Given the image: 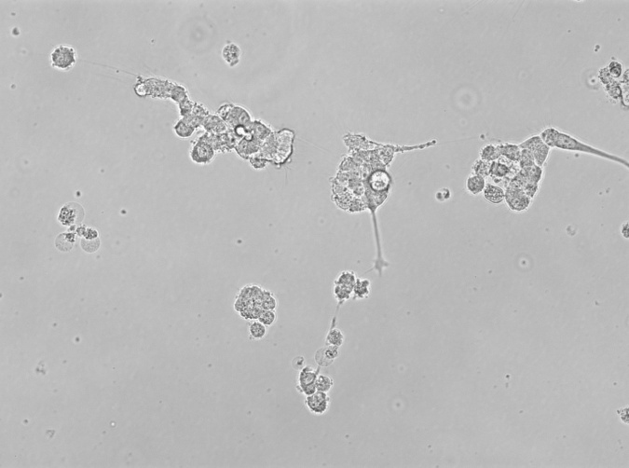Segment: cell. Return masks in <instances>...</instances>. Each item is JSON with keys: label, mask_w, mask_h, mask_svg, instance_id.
<instances>
[{"label": "cell", "mask_w": 629, "mask_h": 468, "mask_svg": "<svg viewBox=\"0 0 629 468\" xmlns=\"http://www.w3.org/2000/svg\"><path fill=\"white\" fill-rule=\"evenodd\" d=\"M540 136L545 145L549 148H557L568 152H578L583 154L592 155L598 158L604 160H610L615 162L619 165H622L625 169H628V160L624 158L619 157L617 155L611 154L610 152L604 151L602 149L595 148L591 145L581 141L577 137L565 133L561 130L557 129L553 126H548L544 128L541 133Z\"/></svg>", "instance_id": "1"}, {"label": "cell", "mask_w": 629, "mask_h": 468, "mask_svg": "<svg viewBox=\"0 0 629 468\" xmlns=\"http://www.w3.org/2000/svg\"><path fill=\"white\" fill-rule=\"evenodd\" d=\"M216 114L226 123L228 129L236 127H249L254 121L250 112L243 105L225 103L219 106Z\"/></svg>", "instance_id": "2"}, {"label": "cell", "mask_w": 629, "mask_h": 468, "mask_svg": "<svg viewBox=\"0 0 629 468\" xmlns=\"http://www.w3.org/2000/svg\"><path fill=\"white\" fill-rule=\"evenodd\" d=\"M78 62V53L73 46L68 44L57 45L49 54L51 68L60 71H69Z\"/></svg>", "instance_id": "3"}, {"label": "cell", "mask_w": 629, "mask_h": 468, "mask_svg": "<svg viewBox=\"0 0 629 468\" xmlns=\"http://www.w3.org/2000/svg\"><path fill=\"white\" fill-rule=\"evenodd\" d=\"M504 192V202L508 209L513 213H525L531 207L532 199L529 197L522 189L508 186Z\"/></svg>", "instance_id": "4"}, {"label": "cell", "mask_w": 629, "mask_h": 468, "mask_svg": "<svg viewBox=\"0 0 629 468\" xmlns=\"http://www.w3.org/2000/svg\"><path fill=\"white\" fill-rule=\"evenodd\" d=\"M216 152L214 148L204 140L198 137L194 141L191 142V148L190 150V160L196 164L207 165L214 160Z\"/></svg>", "instance_id": "5"}, {"label": "cell", "mask_w": 629, "mask_h": 468, "mask_svg": "<svg viewBox=\"0 0 629 468\" xmlns=\"http://www.w3.org/2000/svg\"><path fill=\"white\" fill-rule=\"evenodd\" d=\"M319 371L320 370H314L313 368L310 366H305L302 370H300L298 385H297V389L300 393L305 394L307 396L317 391L316 386H315V382L319 375Z\"/></svg>", "instance_id": "6"}, {"label": "cell", "mask_w": 629, "mask_h": 468, "mask_svg": "<svg viewBox=\"0 0 629 468\" xmlns=\"http://www.w3.org/2000/svg\"><path fill=\"white\" fill-rule=\"evenodd\" d=\"M304 402L310 413L315 415H323L329 410L331 399L327 393L316 391L312 394L307 395Z\"/></svg>", "instance_id": "7"}, {"label": "cell", "mask_w": 629, "mask_h": 468, "mask_svg": "<svg viewBox=\"0 0 629 468\" xmlns=\"http://www.w3.org/2000/svg\"><path fill=\"white\" fill-rule=\"evenodd\" d=\"M84 216V209L80 203H66L58 215V221L64 226H72L80 221Z\"/></svg>", "instance_id": "8"}, {"label": "cell", "mask_w": 629, "mask_h": 468, "mask_svg": "<svg viewBox=\"0 0 629 468\" xmlns=\"http://www.w3.org/2000/svg\"><path fill=\"white\" fill-rule=\"evenodd\" d=\"M263 143L264 142L253 137L249 133L247 136L239 141L235 149L241 158L249 160L251 157L259 153L262 148Z\"/></svg>", "instance_id": "9"}, {"label": "cell", "mask_w": 629, "mask_h": 468, "mask_svg": "<svg viewBox=\"0 0 629 468\" xmlns=\"http://www.w3.org/2000/svg\"><path fill=\"white\" fill-rule=\"evenodd\" d=\"M222 59L230 68L237 67L242 59V49L238 44L226 41L221 51Z\"/></svg>", "instance_id": "10"}, {"label": "cell", "mask_w": 629, "mask_h": 468, "mask_svg": "<svg viewBox=\"0 0 629 468\" xmlns=\"http://www.w3.org/2000/svg\"><path fill=\"white\" fill-rule=\"evenodd\" d=\"M202 128L205 130L206 133L214 134V135L224 134L228 130L226 123L217 114H210L209 116L205 118L203 121Z\"/></svg>", "instance_id": "11"}, {"label": "cell", "mask_w": 629, "mask_h": 468, "mask_svg": "<svg viewBox=\"0 0 629 468\" xmlns=\"http://www.w3.org/2000/svg\"><path fill=\"white\" fill-rule=\"evenodd\" d=\"M482 193L484 199L490 204L500 205L504 202L505 192L500 186L487 183Z\"/></svg>", "instance_id": "12"}, {"label": "cell", "mask_w": 629, "mask_h": 468, "mask_svg": "<svg viewBox=\"0 0 629 468\" xmlns=\"http://www.w3.org/2000/svg\"><path fill=\"white\" fill-rule=\"evenodd\" d=\"M251 136L260 141L265 142L269 136L273 135L272 128L269 124H265L261 120H254L248 127Z\"/></svg>", "instance_id": "13"}, {"label": "cell", "mask_w": 629, "mask_h": 468, "mask_svg": "<svg viewBox=\"0 0 629 468\" xmlns=\"http://www.w3.org/2000/svg\"><path fill=\"white\" fill-rule=\"evenodd\" d=\"M501 158L513 163H518L521 154V148L519 144L513 143H501L497 145Z\"/></svg>", "instance_id": "14"}, {"label": "cell", "mask_w": 629, "mask_h": 468, "mask_svg": "<svg viewBox=\"0 0 629 468\" xmlns=\"http://www.w3.org/2000/svg\"><path fill=\"white\" fill-rule=\"evenodd\" d=\"M486 185H487L486 179L482 177L473 174V173H471L465 180V190L473 196H477L481 194Z\"/></svg>", "instance_id": "15"}, {"label": "cell", "mask_w": 629, "mask_h": 468, "mask_svg": "<svg viewBox=\"0 0 629 468\" xmlns=\"http://www.w3.org/2000/svg\"><path fill=\"white\" fill-rule=\"evenodd\" d=\"M371 282L367 278H357L353 289V300L362 301L370 296Z\"/></svg>", "instance_id": "16"}, {"label": "cell", "mask_w": 629, "mask_h": 468, "mask_svg": "<svg viewBox=\"0 0 629 468\" xmlns=\"http://www.w3.org/2000/svg\"><path fill=\"white\" fill-rule=\"evenodd\" d=\"M512 171H513V167L507 164L506 162H504L503 160L501 161L499 159V160L490 162L489 177L493 178L495 180L505 179L512 172Z\"/></svg>", "instance_id": "17"}, {"label": "cell", "mask_w": 629, "mask_h": 468, "mask_svg": "<svg viewBox=\"0 0 629 468\" xmlns=\"http://www.w3.org/2000/svg\"><path fill=\"white\" fill-rule=\"evenodd\" d=\"M174 133L175 135L178 136V138L181 139H188L194 135L196 129L190 124L188 123L183 118H180L178 122L175 124L174 127Z\"/></svg>", "instance_id": "18"}, {"label": "cell", "mask_w": 629, "mask_h": 468, "mask_svg": "<svg viewBox=\"0 0 629 468\" xmlns=\"http://www.w3.org/2000/svg\"><path fill=\"white\" fill-rule=\"evenodd\" d=\"M520 176L523 177V179L533 182L536 184H540L541 181L544 179V167L538 166V165H533L530 168H526V169H520Z\"/></svg>", "instance_id": "19"}, {"label": "cell", "mask_w": 629, "mask_h": 468, "mask_svg": "<svg viewBox=\"0 0 629 468\" xmlns=\"http://www.w3.org/2000/svg\"><path fill=\"white\" fill-rule=\"evenodd\" d=\"M605 93L607 94V97L609 100H611V103L616 104V103H621L622 98H623V93H622V88L620 85L619 80H612L610 83L604 85Z\"/></svg>", "instance_id": "20"}, {"label": "cell", "mask_w": 629, "mask_h": 468, "mask_svg": "<svg viewBox=\"0 0 629 468\" xmlns=\"http://www.w3.org/2000/svg\"><path fill=\"white\" fill-rule=\"evenodd\" d=\"M248 333L252 340H261L268 334V327L258 320L252 321L248 326Z\"/></svg>", "instance_id": "21"}, {"label": "cell", "mask_w": 629, "mask_h": 468, "mask_svg": "<svg viewBox=\"0 0 629 468\" xmlns=\"http://www.w3.org/2000/svg\"><path fill=\"white\" fill-rule=\"evenodd\" d=\"M551 149L547 145H545L544 143L541 144L534 151H532V153L534 158L535 164L540 167H544L545 163L547 162V160L549 159L550 153H551Z\"/></svg>", "instance_id": "22"}, {"label": "cell", "mask_w": 629, "mask_h": 468, "mask_svg": "<svg viewBox=\"0 0 629 468\" xmlns=\"http://www.w3.org/2000/svg\"><path fill=\"white\" fill-rule=\"evenodd\" d=\"M479 157L481 160H485V161L492 162L495 160H499L501 158V155H500L497 145L488 144L479 150Z\"/></svg>", "instance_id": "23"}, {"label": "cell", "mask_w": 629, "mask_h": 468, "mask_svg": "<svg viewBox=\"0 0 629 468\" xmlns=\"http://www.w3.org/2000/svg\"><path fill=\"white\" fill-rule=\"evenodd\" d=\"M356 280H357V276L354 271H342L337 275L336 280L334 281V284H338V285L346 286L351 289H354Z\"/></svg>", "instance_id": "24"}, {"label": "cell", "mask_w": 629, "mask_h": 468, "mask_svg": "<svg viewBox=\"0 0 629 468\" xmlns=\"http://www.w3.org/2000/svg\"><path fill=\"white\" fill-rule=\"evenodd\" d=\"M344 334L342 333L341 330L339 328L333 327L329 330V332L326 335V344L332 345V346H336V347H341L344 343Z\"/></svg>", "instance_id": "25"}, {"label": "cell", "mask_w": 629, "mask_h": 468, "mask_svg": "<svg viewBox=\"0 0 629 468\" xmlns=\"http://www.w3.org/2000/svg\"><path fill=\"white\" fill-rule=\"evenodd\" d=\"M190 98L188 90L185 87L178 84V83H174V85L171 87V93H170V99L171 101L176 102L178 105L180 103H182L185 100Z\"/></svg>", "instance_id": "26"}, {"label": "cell", "mask_w": 629, "mask_h": 468, "mask_svg": "<svg viewBox=\"0 0 629 468\" xmlns=\"http://www.w3.org/2000/svg\"><path fill=\"white\" fill-rule=\"evenodd\" d=\"M333 293L336 302L339 304H343L344 302H348L349 300L353 298V289L338 284H334Z\"/></svg>", "instance_id": "27"}, {"label": "cell", "mask_w": 629, "mask_h": 468, "mask_svg": "<svg viewBox=\"0 0 629 468\" xmlns=\"http://www.w3.org/2000/svg\"><path fill=\"white\" fill-rule=\"evenodd\" d=\"M489 168H490V162L485 161L481 159H477L473 163L471 170H472L473 174H477L486 179L489 177Z\"/></svg>", "instance_id": "28"}, {"label": "cell", "mask_w": 629, "mask_h": 468, "mask_svg": "<svg viewBox=\"0 0 629 468\" xmlns=\"http://www.w3.org/2000/svg\"><path fill=\"white\" fill-rule=\"evenodd\" d=\"M606 68H607L609 74L611 75V78L615 80H619L621 79V77H622V75L623 73V70H624L622 62H620L618 59L613 58V57L611 58V61L609 62Z\"/></svg>", "instance_id": "29"}, {"label": "cell", "mask_w": 629, "mask_h": 468, "mask_svg": "<svg viewBox=\"0 0 629 468\" xmlns=\"http://www.w3.org/2000/svg\"><path fill=\"white\" fill-rule=\"evenodd\" d=\"M315 386L317 391L328 393L334 386V381L329 376L319 374L315 382Z\"/></svg>", "instance_id": "30"}, {"label": "cell", "mask_w": 629, "mask_h": 468, "mask_svg": "<svg viewBox=\"0 0 629 468\" xmlns=\"http://www.w3.org/2000/svg\"><path fill=\"white\" fill-rule=\"evenodd\" d=\"M543 143H544V141L542 140V138L540 137V136L535 135V136L528 137L527 139L520 143L519 145H520L521 149H527V150H530L531 152H532Z\"/></svg>", "instance_id": "31"}, {"label": "cell", "mask_w": 629, "mask_h": 468, "mask_svg": "<svg viewBox=\"0 0 629 468\" xmlns=\"http://www.w3.org/2000/svg\"><path fill=\"white\" fill-rule=\"evenodd\" d=\"M518 164L520 169H526V168H530L535 165V161H534V158L532 152L527 149H521V154H520V160Z\"/></svg>", "instance_id": "32"}, {"label": "cell", "mask_w": 629, "mask_h": 468, "mask_svg": "<svg viewBox=\"0 0 629 468\" xmlns=\"http://www.w3.org/2000/svg\"><path fill=\"white\" fill-rule=\"evenodd\" d=\"M257 320L261 322L266 327H271L277 321V314L275 311L271 310H263Z\"/></svg>", "instance_id": "33"}, {"label": "cell", "mask_w": 629, "mask_h": 468, "mask_svg": "<svg viewBox=\"0 0 629 468\" xmlns=\"http://www.w3.org/2000/svg\"><path fill=\"white\" fill-rule=\"evenodd\" d=\"M251 167L255 170H263L269 165V160L261 155L257 154L249 159Z\"/></svg>", "instance_id": "34"}, {"label": "cell", "mask_w": 629, "mask_h": 468, "mask_svg": "<svg viewBox=\"0 0 629 468\" xmlns=\"http://www.w3.org/2000/svg\"><path fill=\"white\" fill-rule=\"evenodd\" d=\"M194 104H195V102L191 101V100L189 98L187 99V100H185V101H183L182 103H180V104L178 105L179 114H180L181 118H187L189 117L190 115H191L192 110H193V107H194Z\"/></svg>", "instance_id": "35"}, {"label": "cell", "mask_w": 629, "mask_h": 468, "mask_svg": "<svg viewBox=\"0 0 629 468\" xmlns=\"http://www.w3.org/2000/svg\"><path fill=\"white\" fill-rule=\"evenodd\" d=\"M278 306V302L277 299L273 296V294L270 292L268 296L266 297L260 303V307L263 310H271L275 311Z\"/></svg>", "instance_id": "36"}, {"label": "cell", "mask_w": 629, "mask_h": 468, "mask_svg": "<svg viewBox=\"0 0 629 468\" xmlns=\"http://www.w3.org/2000/svg\"><path fill=\"white\" fill-rule=\"evenodd\" d=\"M209 115H210V112H209L207 107L205 105L202 104V103L195 102L193 110H192V113H191V116L205 119Z\"/></svg>", "instance_id": "37"}, {"label": "cell", "mask_w": 629, "mask_h": 468, "mask_svg": "<svg viewBox=\"0 0 629 468\" xmlns=\"http://www.w3.org/2000/svg\"><path fill=\"white\" fill-rule=\"evenodd\" d=\"M450 198H451V191L448 188L440 189L439 191L435 193V199L440 203H444L447 200H449Z\"/></svg>", "instance_id": "38"}, {"label": "cell", "mask_w": 629, "mask_h": 468, "mask_svg": "<svg viewBox=\"0 0 629 468\" xmlns=\"http://www.w3.org/2000/svg\"><path fill=\"white\" fill-rule=\"evenodd\" d=\"M362 210H364L363 207V203L360 200L358 199H353L352 202L350 203L348 211L350 213H359Z\"/></svg>", "instance_id": "39"}, {"label": "cell", "mask_w": 629, "mask_h": 468, "mask_svg": "<svg viewBox=\"0 0 629 468\" xmlns=\"http://www.w3.org/2000/svg\"><path fill=\"white\" fill-rule=\"evenodd\" d=\"M620 233H621V236L623 237V239H625V240H628L629 239V223H628V221H627V220H626V221L623 222V224L621 225V228H620Z\"/></svg>", "instance_id": "40"}]
</instances>
